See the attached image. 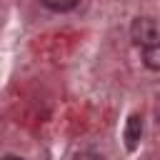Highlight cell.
Segmentation results:
<instances>
[{
  "label": "cell",
  "mask_w": 160,
  "mask_h": 160,
  "mask_svg": "<svg viewBox=\"0 0 160 160\" xmlns=\"http://www.w3.org/2000/svg\"><path fill=\"white\" fill-rule=\"evenodd\" d=\"M130 38L138 48H148L152 42H158V22L152 18H135L130 25Z\"/></svg>",
  "instance_id": "6da1fadb"
},
{
  "label": "cell",
  "mask_w": 160,
  "mask_h": 160,
  "mask_svg": "<svg viewBox=\"0 0 160 160\" xmlns=\"http://www.w3.org/2000/svg\"><path fill=\"white\" fill-rule=\"evenodd\" d=\"M140 135H142V118L140 115H130L128 118V122H125V148L132 152L135 148H138V142H140Z\"/></svg>",
  "instance_id": "7a4b0ae2"
},
{
  "label": "cell",
  "mask_w": 160,
  "mask_h": 160,
  "mask_svg": "<svg viewBox=\"0 0 160 160\" xmlns=\"http://www.w3.org/2000/svg\"><path fill=\"white\" fill-rule=\"evenodd\" d=\"M142 65L148 70H155V72L160 70V40L148 45V48H142Z\"/></svg>",
  "instance_id": "3957f363"
},
{
  "label": "cell",
  "mask_w": 160,
  "mask_h": 160,
  "mask_svg": "<svg viewBox=\"0 0 160 160\" xmlns=\"http://www.w3.org/2000/svg\"><path fill=\"white\" fill-rule=\"evenodd\" d=\"M42 5L52 12H70L78 5V0H42Z\"/></svg>",
  "instance_id": "277c9868"
},
{
  "label": "cell",
  "mask_w": 160,
  "mask_h": 160,
  "mask_svg": "<svg viewBox=\"0 0 160 160\" xmlns=\"http://www.w3.org/2000/svg\"><path fill=\"white\" fill-rule=\"evenodd\" d=\"M72 160H102V155H98V152H92V150H82V152H78Z\"/></svg>",
  "instance_id": "5b68a950"
},
{
  "label": "cell",
  "mask_w": 160,
  "mask_h": 160,
  "mask_svg": "<svg viewBox=\"0 0 160 160\" xmlns=\"http://www.w3.org/2000/svg\"><path fill=\"white\" fill-rule=\"evenodd\" d=\"M0 160H25V158H18V155H5V158H0Z\"/></svg>",
  "instance_id": "8992f818"
},
{
  "label": "cell",
  "mask_w": 160,
  "mask_h": 160,
  "mask_svg": "<svg viewBox=\"0 0 160 160\" xmlns=\"http://www.w3.org/2000/svg\"><path fill=\"white\" fill-rule=\"evenodd\" d=\"M158 125H160V108H158Z\"/></svg>",
  "instance_id": "52a82bcc"
}]
</instances>
